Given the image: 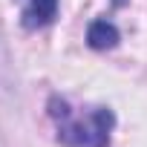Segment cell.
Returning <instances> with one entry per match:
<instances>
[{
	"instance_id": "6da1fadb",
	"label": "cell",
	"mask_w": 147,
	"mask_h": 147,
	"mask_svg": "<svg viewBox=\"0 0 147 147\" xmlns=\"http://www.w3.org/2000/svg\"><path fill=\"white\" fill-rule=\"evenodd\" d=\"M110 130H113V113L101 107L90 115V121H69L66 118L63 127H58V138L69 147H107Z\"/></svg>"
},
{
	"instance_id": "7a4b0ae2",
	"label": "cell",
	"mask_w": 147,
	"mask_h": 147,
	"mask_svg": "<svg viewBox=\"0 0 147 147\" xmlns=\"http://www.w3.org/2000/svg\"><path fill=\"white\" fill-rule=\"evenodd\" d=\"M55 15H58V0H29V6L23 9V26L26 29L46 26Z\"/></svg>"
},
{
	"instance_id": "3957f363",
	"label": "cell",
	"mask_w": 147,
	"mask_h": 147,
	"mask_svg": "<svg viewBox=\"0 0 147 147\" xmlns=\"http://www.w3.org/2000/svg\"><path fill=\"white\" fill-rule=\"evenodd\" d=\"M87 43H90L92 49H98V52L113 49V46L118 43V29H115L113 23H107V20H95V23H90V29H87Z\"/></svg>"
}]
</instances>
